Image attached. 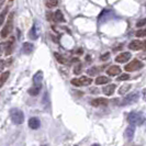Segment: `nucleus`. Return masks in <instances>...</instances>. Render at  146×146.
Returning a JSON list of instances; mask_svg holds the SVG:
<instances>
[{
    "label": "nucleus",
    "instance_id": "1",
    "mask_svg": "<svg viewBox=\"0 0 146 146\" xmlns=\"http://www.w3.org/2000/svg\"><path fill=\"white\" fill-rule=\"evenodd\" d=\"M10 119L17 125H20L24 122V114L20 109L13 108L10 110Z\"/></svg>",
    "mask_w": 146,
    "mask_h": 146
},
{
    "label": "nucleus",
    "instance_id": "2",
    "mask_svg": "<svg viewBox=\"0 0 146 146\" xmlns=\"http://www.w3.org/2000/svg\"><path fill=\"white\" fill-rule=\"evenodd\" d=\"M127 121L131 125H142L145 121V117L142 113L139 112H131L127 117Z\"/></svg>",
    "mask_w": 146,
    "mask_h": 146
},
{
    "label": "nucleus",
    "instance_id": "3",
    "mask_svg": "<svg viewBox=\"0 0 146 146\" xmlns=\"http://www.w3.org/2000/svg\"><path fill=\"white\" fill-rule=\"evenodd\" d=\"M13 15H15L13 12L10 13L9 19H8V22L6 23V25L2 28V30H1V37H2V38L7 37L8 35L11 33V31H12V28H13Z\"/></svg>",
    "mask_w": 146,
    "mask_h": 146
},
{
    "label": "nucleus",
    "instance_id": "4",
    "mask_svg": "<svg viewBox=\"0 0 146 146\" xmlns=\"http://www.w3.org/2000/svg\"><path fill=\"white\" fill-rule=\"evenodd\" d=\"M144 67V64L139 60V59H133L131 63H129L127 65H125L124 69L126 72H136V70H139L141 68H143Z\"/></svg>",
    "mask_w": 146,
    "mask_h": 146
},
{
    "label": "nucleus",
    "instance_id": "5",
    "mask_svg": "<svg viewBox=\"0 0 146 146\" xmlns=\"http://www.w3.org/2000/svg\"><path fill=\"white\" fill-rule=\"evenodd\" d=\"M70 82H72V85H74V86L81 87V86H89L92 82V79L87 77V76H82L80 78H74V79H72Z\"/></svg>",
    "mask_w": 146,
    "mask_h": 146
},
{
    "label": "nucleus",
    "instance_id": "6",
    "mask_svg": "<svg viewBox=\"0 0 146 146\" xmlns=\"http://www.w3.org/2000/svg\"><path fill=\"white\" fill-rule=\"evenodd\" d=\"M139 99V92H133L131 95L126 96L124 99L121 101V106H127V104H132V103H135Z\"/></svg>",
    "mask_w": 146,
    "mask_h": 146
},
{
    "label": "nucleus",
    "instance_id": "7",
    "mask_svg": "<svg viewBox=\"0 0 146 146\" xmlns=\"http://www.w3.org/2000/svg\"><path fill=\"white\" fill-rule=\"evenodd\" d=\"M132 54L130 52H123L121 54H119L117 57H115V62L117 63H126L129 59L131 58Z\"/></svg>",
    "mask_w": 146,
    "mask_h": 146
},
{
    "label": "nucleus",
    "instance_id": "8",
    "mask_svg": "<svg viewBox=\"0 0 146 146\" xmlns=\"http://www.w3.org/2000/svg\"><path fill=\"white\" fill-rule=\"evenodd\" d=\"M143 45H144V42H142L139 40H134L129 44V48L132 51H139L143 48Z\"/></svg>",
    "mask_w": 146,
    "mask_h": 146
},
{
    "label": "nucleus",
    "instance_id": "9",
    "mask_svg": "<svg viewBox=\"0 0 146 146\" xmlns=\"http://www.w3.org/2000/svg\"><path fill=\"white\" fill-rule=\"evenodd\" d=\"M33 82H34V86L42 87V82H43V72L42 70H38L33 76Z\"/></svg>",
    "mask_w": 146,
    "mask_h": 146
},
{
    "label": "nucleus",
    "instance_id": "10",
    "mask_svg": "<svg viewBox=\"0 0 146 146\" xmlns=\"http://www.w3.org/2000/svg\"><path fill=\"white\" fill-rule=\"evenodd\" d=\"M28 125H29L30 129H32V130H37L41 126V121H40L38 117H31L29 120V122H28Z\"/></svg>",
    "mask_w": 146,
    "mask_h": 146
},
{
    "label": "nucleus",
    "instance_id": "11",
    "mask_svg": "<svg viewBox=\"0 0 146 146\" xmlns=\"http://www.w3.org/2000/svg\"><path fill=\"white\" fill-rule=\"evenodd\" d=\"M134 133H135V127H134V125H130L124 132V137L126 141H129V142H131L133 137H134Z\"/></svg>",
    "mask_w": 146,
    "mask_h": 146
},
{
    "label": "nucleus",
    "instance_id": "12",
    "mask_svg": "<svg viewBox=\"0 0 146 146\" xmlns=\"http://www.w3.org/2000/svg\"><path fill=\"white\" fill-rule=\"evenodd\" d=\"M108 99H106V98H97V99H94V100H91V106H94V107H100V106H107L108 104Z\"/></svg>",
    "mask_w": 146,
    "mask_h": 146
},
{
    "label": "nucleus",
    "instance_id": "13",
    "mask_svg": "<svg viewBox=\"0 0 146 146\" xmlns=\"http://www.w3.org/2000/svg\"><path fill=\"white\" fill-rule=\"evenodd\" d=\"M15 36H11L9 38L7 43H5V46H6V54L7 55H10L12 51H13V44H15Z\"/></svg>",
    "mask_w": 146,
    "mask_h": 146
},
{
    "label": "nucleus",
    "instance_id": "14",
    "mask_svg": "<svg viewBox=\"0 0 146 146\" xmlns=\"http://www.w3.org/2000/svg\"><path fill=\"white\" fill-rule=\"evenodd\" d=\"M33 50H34V45L32 43L25 42V43H23V45H22V52H23L24 54H27V55L31 54V53L33 52Z\"/></svg>",
    "mask_w": 146,
    "mask_h": 146
},
{
    "label": "nucleus",
    "instance_id": "15",
    "mask_svg": "<svg viewBox=\"0 0 146 146\" xmlns=\"http://www.w3.org/2000/svg\"><path fill=\"white\" fill-rule=\"evenodd\" d=\"M121 73V68L119 67V66H110L109 68L107 69V74L109 75V76H117L119 74Z\"/></svg>",
    "mask_w": 146,
    "mask_h": 146
},
{
    "label": "nucleus",
    "instance_id": "16",
    "mask_svg": "<svg viewBox=\"0 0 146 146\" xmlns=\"http://www.w3.org/2000/svg\"><path fill=\"white\" fill-rule=\"evenodd\" d=\"M115 88H117L115 85H107V86L103 87L102 92L106 96H112L113 92H114V90H115Z\"/></svg>",
    "mask_w": 146,
    "mask_h": 146
},
{
    "label": "nucleus",
    "instance_id": "17",
    "mask_svg": "<svg viewBox=\"0 0 146 146\" xmlns=\"http://www.w3.org/2000/svg\"><path fill=\"white\" fill-rule=\"evenodd\" d=\"M29 35H30V38H32V40H36L37 37H38V32H37L36 23H34V24H33L32 29H31V31H30Z\"/></svg>",
    "mask_w": 146,
    "mask_h": 146
},
{
    "label": "nucleus",
    "instance_id": "18",
    "mask_svg": "<svg viewBox=\"0 0 146 146\" xmlns=\"http://www.w3.org/2000/svg\"><path fill=\"white\" fill-rule=\"evenodd\" d=\"M96 85H104V84H108L110 82V78L109 77H106V76H99L96 78Z\"/></svg>",
    "mask_w": 146,
    "mask_h": 146
},
{
    "label": "nucleus",
    "instance_id": "19",
    "mask_svg": "<svg viewBox=\"0 0 146 146\" xmlns=\"http://www.w3.org/2000/svg\"><path fill=\"white\" fill-rule=\"evenodd\" d=\"M111 13H112V11H111V10L104 9L102 12L100 13V15H99V21H102V20L107 21V20L109 19V15H111Z\"/></svg>",
    "mask_w": 146,
    "mask_h": 146
},
{
    "label": "nucleus",
    "instance_id": "20",
    "mask_svg": "<svg viewBox=\"0 0 146 146\" xmlns=\"http://www.w3.org/2000/svg\"><path fill=\"white\" fill-rule=\"evenodd\" d=\"M54 19H55V21H57V22H65L64 15H63V12H62L60 10H57V11L55 12V15H54Z\"/></svg>",
    "mask_w": 146,
    "mask_h": 146
},
{
    "label": "nucleus",
    "instance_id": "21",
    "mask_svg": "<svg viewBox=\"0 0 146 146\" xmlns=\"http://www.w3.org/2000/svg\"><path fill=\"white\" fill-rule=\"evenodd\" d=\"M131 88H132L131 84H125V85H123L122 87L119 89V94H120V95H124V94H126Z\"/></svg>",
    "mask_w": 146,
    "mask_h": 146
},
{
    "label": "nucleus",
    "instance_id": "22",
    "mask_svg": "<svg viewBox=\"0 0 146 146\" xmlns=\"http://www.w3.org/2000/svg\"><path fill=\"white\" fill-rule=\"evenodd\" d=\"M41 89H42V87H37V86H34V87L30 88L29 90H28V92H29V95H31V96H37L38 94H40Z\"/></svg>",
    "mask_w": 146,
    "mask_h": 146
},
{
    "label": "nucleus",
    "instance_id": "23",
    "mask_svg": "<svg viewBox=\"0 0 146 146\" xmlns=\"http://www.w3.org/2000/svg\"><path fill=\"white\" fill-rule=\"evenodd\" d=\"M9 76H10V73H9V72H3V73L1 74V77H0V86H1V87L5 85V82H6L7 79L9 78Z\"/></svg>",
    "mask_w": 146,
    "mask_h": 146
},
{
    "label": "nucleus",
    "instance_id": "24",
    "mask_svg": "<svg viewBox=\"0 0 146 146\" xmlns=\"http://www.w3.org/2000/svg\"><path fill=\"white\" fill-rule=\"evenodd\" d=\"M10 6L11 5H9V6H7V7L5 8V10L1 12V15H0V24L2 25L3 24V21H5V18H6V15L8 13V11H9V8H10Z\"/></svg>",
    "mask_w": 146,
    "mask_h": 146
},
{
    "label": "nucleus",
    "instance_id": "25",
    "mask_svg": "<svg viewBox=\"0 0 146 146\" xmlns=\"http://www.w3.org/2000/svg\"><path fill=\"white\" fill-rule=\"evenodd\" d=\"M54 55H55V58L57 59V62H58V63H60V64H67V63H68V60H67L64 56L59 55L58 53H55Z\"/></svg>",
    "mask_w": 146,
    "mask_h": 146
},
{
    "label": "nucleus",
    "instance_id": "26",
    "mask_svg": "<svg viewBox=\"0 0 146 146\" xmlns=\"http://www.w3.org/2000/svg\"><path fill=\"white\" fill-rule=\"evenodd\" d=\"M129 79H130V75L129 74H122V75H120L117 78V81H125L129 80Z\"/></svg>",
    "mask_w": 146,
    "mask_h": 146
},
{
    "label": "nucleus",
    "instance_id": "27",
    "mask_svg": "<svg viewBox=\"0 0 146 146\" xmlns=\"http://www.w3.org/2000/svg\"><path fill=\"white\" fill-rule=\"evenodd\" d=\"M57 5H58V1L57 0H47V2H46V6L48 8L56 7Z\"/></svg>",
    "mask_w": 146,
    "mask_h": 146
},
{
    "label": "nucleus",
    "instance_id": "28",
    "mask_svg": "<svg viewBox=\"0 0 146 146\" xmlns=\"http://www.w3.org/2000/svg\"><path fill=\"white\" fill-rule=\"evenodd\" d=\"M135 35H136L137 37H145L146 36V28L145 29L139 30V31L135 33Z\"/></svg>",
    "mask_w": 146,
    "mask_h": 146
},
{
    "label": "nucleus",
    "instance_id": "29",
    "mask_svg": "<svg viewBox=\"0 0 146 146\" xmlns=\"http://www.w3.org/2000/svg\"><path fill=\"white\" fill-rule=\"evenodd\" d=\"M99 73V68L98 67H92V68H90V69H88V74L90 75V76H95L96 74Z\"/></svg>",
    "mask_w": 146,
    "mask_h": 146
},
{
    "label": "nucleus",
    "instance_id": "30",
    "mask_svg": "<svg viewBox=\"0 0 146 146\" xmlns=\"http://www.w3.org/2000/svg\"><path fill=\"white\" fill-rule=\"evenodd\" d=\"M144 25H146V18H144V19H141L139 21L136 22V27H137V28L144 27Z\"/></svg>",
    "mask_w": 146,
    "mask_h": 146
},
{
    "label": "nucleus",
    "instance_id": "31",
    "mask_svg": "<svg viewBox=\"0 0 146 146\" xmlns=\"http://www.w3.org/2000/svg\"><path fill=\"white\" fill-rule=\"evenodd\" d=\"M110 57V53H106V54H103V55H101V57H100V59L101 60H107V59Z\"/></svg>",
    "mask_w": 146,
    "mask_h": 146
},
{
    "label": "nucleus",
    "instance_id": "32",
    "mask_svg": "<svg viewBox=\"0 0 146 146\" xmlns=\"http://www.w3.org/2000/svg\"><path fill=\"white\" fill-rule=\"evenodd\" d=\"M80 69H81V65H80V64H78V66H76V68H75L74 73H75V74H79V73H80Z\"/></svg>",
    "mask_w": 146,
    "mask_h": 146
},
{
    "label": "nucleus",
    "instance_id": "33",
    "mask_svg": "<svg viewBox=\"0 0 146 146\" xmlns=\"http://www.w3.org/2000/svg\"><path fill=\"white\" fill-rule=\"evenodd\" d=\"M143 99L146 101V89H144V90H143Z\"/></svg>",
    "mask_w": 146,
    "mask_h": 146
},
{
    "label": "nucleus",
    "instance_id": "34",
    "mask_svg": "<svg viewBox=\"0 0 146 146\" xmlns=\"http://www.w3.org/2000/svg\"><path fill=\"white\" fill-rule=\"evenodd\" d=\"M143 50H144V51H146V41L144 42V45H143Z\"/></svg>",
    "mask_w": 146,
    "mask_h": 146
},
{
    "label": "nucleus",
    "instance_id": "35",
    "mask_svg": "<svg viewBox=\"0 0 146 146\" xmlns=\"http://www.w3.org/2000/svg\"><path fill=\"white\" fill-rule=\"evenodd\" d=\"M81 53H82V50H78V51H77V54H81Z\"/></svg>",
    "mask_w": 146,
    "mask_h": 146
},
{
    "label": "nucleus",
    "instance_id": "36",
    "mask_svg": "<svg viewBox=\"0 0 146 146\" xmlns=\"http://www.w3.org/2000/svg\"><path fill=\"white\" fill-rule=\"evenodd\" d=\"M5 1H6V0H1V1H0V5H1V6H2V5H3V3H5Z\"/></svg>",
    "mask_w": 146,
    "mask_h": 146
},
{
    "label": "nucleus",
    "instance_id": "37",
    "mask_svg": "<svg viewBox=\"0 0 146 146\" xmlns=\"http://www.w3.org/2000/svg\"><path fill=\"white\" fill-rule=\"evenodd\" d=\"M92 146H100V145H99V144H94Z\"/></svg>",
    "mask_w": 146,
    "mask_h": 146
},
{
    "label": "nucleus",
    "instance_id": "38",
    "mask_svg": "<svg viewBox=\"0 0 146 146\" xmlns=\"http://www.w3.org/2000/svg\"><path fill=\"white\" fill-rule=\"evenodd\" d=\"M44 146H46V145H44Z\"/></svg>",
    "mask_w": 146,
    "mask_h": 146
}]
</instances>
